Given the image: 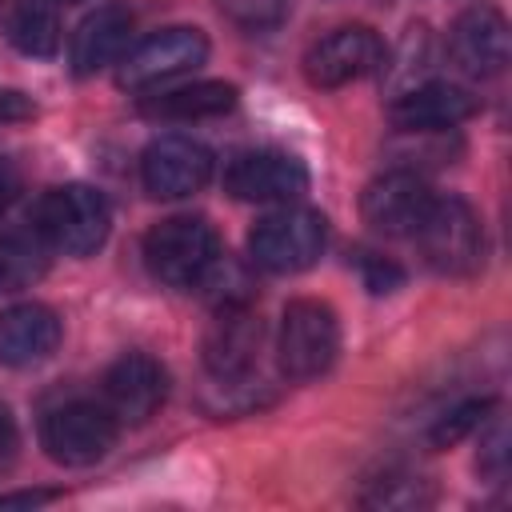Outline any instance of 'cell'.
<instances>
[{
    "instance_id": "obj_1",
    "label": "cell",
    "mask_w": 512,
    "mask_h": 512,
    "mask_svg": "<svg viewBox=\"0 0 512 512\" xmlns=\"http://www.w3.org/2000/svg\"><path fill=\"white\" fill-rule=\"evenodd\" d=\"M32 232L48 244V252L92 256L112 232V208L104 192L88 184H56L36 200Z\"/></svg>"
},
{
    "instance_id": "obj_2",
    "label": "cell",
    "mask_w": 512,
    "mask_h": 512,
    "mask_svg": "<svg viewBox=\"0 0 512 512\" xmlns=\"http://www.w3.org/2000/svg\"><path fill=\"white\" fill-rule=\"evenodd\" d=\"M220 256V236L204 216H168L144 236V264L168 288H204Z\"/></svg>"
},
{
    "instance_id": "obj_3",
    "label": "cell",
    "mask_w": 512,
    "mask_h": 512,
    "mask_svg": "<svg viewBox=\"0 0 512 512\" xmlns=\"http://www.w3.org/2000/svg\"><path fill=\"white\" fill-rule=\"evenodd\" d=\"M424 264L440 276H468L484 260V228L468 200L432 196L424 220L412 232Z\"/></svg>"
},
{
    "instance_id": "obj_4",
    "label": "cell",
    "mask_w": 512,
    "mask_h": 512,
    "mask_svg": "<svg viewBox=\"0 0 512 512\" xmlns=\"http://www.w3.org/2000/svg\"><path fill=\"white\" fill-rule=\"evenodd\" d=\"M340 352V320L332 304L316 296H300L284 308L276 332V360L288 380H316L336 364Z\"/></svg>"
},
{
    "instance_id": "obj_5",
    "label": "cell",
    "mask_w": 512,
    "mask_h": 512,
    "mask_svg": "<svg viewBox=\"0 0 512 512\" xmlns=\"http://www.w3.org/2000/svg\"><path fill=\"white\" fill-rule=\"evenodd\" d=\"M328 244V220L312 208H280L268 212L264 220H256V228L248 232V256L256 268L276 272V276H292L304 272L320 260Z\"/></svg>"
},
{
    "instance_id": "obj_6",
    "label": "cell",
    "mask_w": 512,
    "mask_h": 512,
    "mask_svg": "<svg viewBox=\"0 0 512 512\" xmlns=\"http://www.w3.org/2000/svg\"><path fill=\"white\" fill-rule=\"evenodd\" d=\"M120 436V420L100 400H68L44 412L40 420V444L56 464L84 468L108 456V448Z\"/></svg>"
},
{
    "instance_id": "obj_7",
    "label": "cell",
    "mask_w": 512,
    "mask_h": 512,
    "mask_svg": "<svg viewBox=\"0 0 512 512\" xmlns=\"http://www.w3.org/2000/svg\"><path fill=\"white\" fill-rule=\"evenodd\" d=\"M208 60V36L200 28H160L152 36H144L136 48H128L120 56V68H116V80L120 88H132V92H148V88H160L192 68H200Z\"/></svg>"
},
{
    "instance_id": "obj_8",
    "label": "cell",
    "mask_w": 512,
    "mask_h": 512,
    "mask_svg": "<svg viewBox=\"0 0 512 512\" xmlns=\"http://www.w3.org/2000/svg\"><path fill=\"white\" fill-rule=\"evenodd\" d=\"M260 340H264V328L248 300H228L216 308V320L204 332V368L216 380V388L252 384Z\"/></svg>"
},
{
    "instance_id": "obj_9",
    "label": "cell",
    "mask_w": 512,
    "mask_h": 512,
    "mask_svg": "<svg viewBox=\"0 0 512 512\" xmlns=\"http://www.w3.org/2000/svg\"><path fill=\"white\" fill-rule=\"evenodd\" d=\"M384 44L368 24H344L320 36L304 56V76L312 88H344L384 68Z\"/></svg>"
},
{
    "instance_id": "obj_10",
    "label": "cell",
    "mask_w": 512,
    "mask_h": 512,
    "mask_svg": "<svg viewBox=\"0 0 512 512\" xmlns=\"http://www.w3.org/2000/svg\"><path fill=\"white\" fill-rule=\"evenodd\" d=\"M224 192L248 204H292L308 192V168L292 152L280 148H252L228 160Z\"/></svg>"
},
{
    "instance_id": "obj_11",
    "label": "cell",
    "mask_w": 512,
    "mask_h": 512,
    "mask_svg": "<svg viewBox=\"0 0 512 512\" xmlns=\"http://www.w3.org/2000/svg\"><path fill=\"white\" fill-rule=\"evenodd\" d=\"M100 404L120 420V424H144L152 420L164 400H168V372L156 356L148 352H124L120 360H112V368L104 372V388H100Z\"/></svg>"
},
{
    "instance_id": "obj_12",
    "label": "cell",
    "mask_w": 512,
    "mask_h": 512,
    "mask_svg": "<svg viewBox=\"0 0 512 512\" xmlns=\"http://www.w3.org/2000/svg\"><path fill=\"white\" fill-rule=\"evenodd\" d=\"M140 180L156 200H184L212 180V152L192 136H160L140 156Z\"/></svg>"
},
{
    "instance_id": "obj_13",
    "label": "cell",
    "mask_w": 512,
    "mask_h": 512,
    "mask_svg": "<svg viewBox=\"0 0 512 512\" xmlns=\"http://www.w3.org/2000/svg\"><path fill=\"white\" fill-rule=\"evenodd\" d=\"M428 204H432V188L416 168H388L360 196L364 220L384 236H412Z\"/></svg>"
},
{
    "instance_id": "obj_14",
    "label": "cell",
    "mask_w": 512,
    "mask_h": 512,
    "mask_svg": "<svg viewBox=\"0 0 512 512\" xmlns=\"http://www.w3.org/2000/svg\"><path fill=\"white\" fill-rule=\"evenodd\" d=\"M476 96L444 84V80H424V84H408L392 96L388 104V120L396 132H448L456 124H464L468 116H476Z\"/></svg>"
},
{
    "instance_id": "obj_15",
    "label": "cell",
    "mask_w": 512,
    "mask_h": 512,
    "mask_svg": "<svg viewBox=\"0 0 512 512\" xmlns=\"http://www.w3.org/2000/svg\"><path fill=\"white\" fill-rule=\"evenodd\" d=\"M448 52L456 68L476 80L500 76L508 64V20L488 4L464 8L448 28Z\"/></svg>"
},
{
    "instance_id": "obj_16",
    "label": "cell",
    "mask_w": 512,
    "mask_h": 512,
    "mask_svg": "<svg viewBox=\"0 0 512 512\" xmlns=\"http://www.w3.org/2000/svg\"><path fill=\"white\" fill-rule=\"evenodd\" d=\"M64 324L48 304H12L0 312V364L36 368L60 348Z\"/></svg>"
},
{
    "instance_id": "obj_17",
    "label": "cell",
    "mask_w": 512,
    "mask_h": 512,
    "mask_svg": "<svg viewBox=\"0 0 512 512\" xmlns=\"http://www.w3.org/2000/svg\"><path fill=\"white\" fill-rule=\"evenodd\" d=\"M136 16L128 4H100L96 12H88L76 32H72V72L76 76H96L108 64H120V56L128 52Z\"/></svg>"
},
{
    "instance_id": "obj_18",
    "label": "cell",
    "mask_w": 512,
    "mask_h": 512,
    "mask_svg": "<svg viewBox=\"0 0 512 512\" xmlns=\"http://www.w3.org/2000/svg\"><path fill=\"white\" fill-rule=\"evenodd\" d=\"M0 28L8 44L24 56L48 60L60 48L56 0H0Z\"/></svg>"
},
{
    "instance_id": "obj_19",
    "label": "cell",
    "mask_w": 512,
    "mask_h": 512,
    "mask_svg": "<svg viewBox=\"0 0 512 512\" xmlns=\"http://www.w3.org/2000/svg\"><path fill=\"white\" fill-rule=\"evenodd\" d=\"M232 108H236V88L224 80L160 88L156 96L140 100V112L156 116V120H208V116H224Z\"/></svg>"
},
{
    "instance_id": "obj_20",
    "label": "cell",
    "mask_w": 512,
    "mask_h": 512,
    "mask_svg": "<svg viewBox=\"0 0 512 512\" xmlns=\"http://www.w3.org/2000/svg\"><path fill=\"white\" fill-rule=\"evenodd\" d=\"M48 272V244L36 232H0V296L32 288Z\"/></svg>"
},
{
    "instance_id": "obj_21",
    "label": "cell",
    "mask_w": 512,
    "mask_h": 512,
    "mask_svg": "<svg viewBox=\"0 0 512 512\" xmlns=\"http://www.w3.org/2000/svg\"><path fill=\"white\" fill-rule=\"evenodd\" d=\"M432 500H436L432 484L424 476H412V472H388V476L372 480V488L364 492V504L368 508H396V512L424 508Z\"/></svg>"
},
{
    "instance_id": "obj_22",
    "label": "cell",
    "mask_w": 512,
    "mask_h": 512,
    "mask_svg": "<svg viewBox=\"0 0 512 512\" xmlns=\"http://www.w3.org/2000/svg\"><path fill=\"white\" fill-rule=\"evenodd\" d=\"M488 408H492V400H464V404H456L452 412H444V416L432 424V444H436V448H448V444L464 440L472 428L484 424V412H488Z\"/></svg>"
},
{
    "instance_id": "obj_23",
    "label": "cell",
    "mask_w": 512,
    "mask_h": 512,
    "mask_svg": "<svg viewBox=\"0 0 512 512\" xmlns=\"http://www.w3.org/2000/svg\"><path fill=\"white\" fill-rule=\"evenodd\" d=\"M292 0H220V12L240 28H276Z\"/></svg>"
},
{
    "instance_id": "obj_24",
    "label": "cell",
    "mask_w": 512,
    "mask_h": 512,
    "mask_svg": "<svg viewBox=\"0 0 512 512\" xmlns=\"http://www.w3.org/2000/svg\"><path fill=\"white\" fill-rule=\"evenodd\" d=\"M356 268H360V280H364V288L372 296H384V292L400 288V280H404L400 264H392L388 256H376V252H360L356 256Z\"/></svg>"
},
{
    "instance_id": "obj_25",
    "label": "cell",
    "mask_w": 512,
    "mask_h": 512,
    "mask_svg": "<svg viewBox=\"0 0 512 512\" xmlns=\"http://www.w3.org/2000/svg\"><path fill=\"white\" fill-rule=\"evenodd\" d=\"M480 472L488 480H504V468H508V432L500 420H492V428L480 436Z\"/></svg>"
},
{
    "instance_id": "obj_26",
    "label": "cell",
    "mask_w": 512,
    "mask_h": 512,
    "mask_svg": "<svg viewBox=\"0 0 512 512\" xmlns=\"http://www.w3.org/2000/svg\"><path fill=\"white\" fill-rule=\"evenodd\" d=\"M16 456H20V428H16L12 412L0 404V476L16 464Z\"/></svg>"
},
{
    "instance_id": "obj_27",
    "label": "cell",
    "mask_w": 512,
    "mask_h": 512,
    "mask_svg": "<svg viewBox=\"0 0 512 512\" xmlns=\"http://www.w3.org/2000/svg\"><path fill=\"white\" fill-rule=\"evenodd\" d=\"M36 112V104L24 96V92H0V124H16V120H28Z\"/></svg>"
},
{
    "instance_id": "obj_28",
    "label": "cell",
    "mask_w": 512,
    "mask_h": 512,
    "mask_svg": "<svg viewBox=\"0 0 512 512\" xmlns=\"http://www.w3.org/2000/svg\"><path fill=\"white\" fill-rule=\"evenodd\" d=\"M16 192H20V168H16V160L0 156V212L16 200Z\"/></svg>"
},
{
    "instance_id": "obj_29",
    "label": "cell",
    "mask_w": 512,
    "mask_h": 512,
    "mask_svg": "<svg viewBox=\"0 0 512 512\" xmlns=\"http://www.w3.org/2000/svg\"><path fill=\"white\" fill-rule=\"evenodd\" d=\"M60 4H80V0H60Z\"/></svg>"
}]
</instances>
